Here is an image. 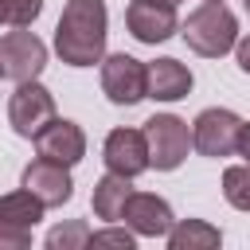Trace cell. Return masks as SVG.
<instances>
[{
	"label": "cell",
	"instance_id": "1",
	"mask_svg": "<svg viewBox=\"0 0 250 250\" xmlns=\"http://www.w3.org/2000/svg\"><path fill=\"white\" fill-rule=\"evenodd\" d=\"M109 12L105 0H66L55 23V55L66 66H94L105 59Z\"/></svg>",
	"mask_w": 250,
	"mask_h": 250
},
{
	"label": "cell",
	"instance_id": "2",
	"mask_svg": "<svg viewBox=\"0 0 250 250\" xmlns=\"http://www.w3.org/2000/svg\"><path fill=\"white\" fill-rule=\"evenodd\" d=\"M180 35L195 55L223 59L238 43V20L223 0H203L195 12H188V20L180 23Z\"/></svg>",
	"mask_w": 250,
	"mask_h": 250
},
{
	"label": "cell",
	"instance_id": "3",
	"mask_svg": "<svg viewBox=\"0 0 250 250\" xmlns=\"http://www.w3.org/2000/svg\"><path fill=\"white\" fill-rule=\"evenodd\" d=\"M238 137H242V117L234 109L211 105L191 121V148L207 160H227L238 156Z\"/></svg>",
	"mask_w": 250,
	"mask_h": 250
},
{
	"label": "cell",
	"instance_id": "4",
	"mask_svg": "<svg viewBox=\"0 0 250 250\" xmlns=\"http://www.w3.org/2000/svg\"><path fill=\"white\" fill-rule=\"evenodd\" d=\"M145 141H148V160L156 172H176L188 152H191V129L184 117L176 113H152L145 125Z\"/></svg>",
	"mask_w": 250,
	"mask_h": 250
},
{
	"label": "cell",
	"instance_id": "5",
	"mask_svg": "<svg viewBox=\"0 0 250 250\" xmlns=\"http://www.w3.org/2000/svg\"><path fill=\"white\" fill-rule=\"evenodd\" d=\"M51 121H55V94L39 78L16 82V94L8 98V125L16 129V137L35 141Z\"/></svg>",
	"mask_w": 250,
	"mask_h": 250
},
{
	"label": "cell",
	"instance_id": "6",
	"mask_svg": "<svg viewBox=\"0 0 250 250\" xmlns=\"http://www.w3.org/2000/svg\"><path fill=\"white\" fill-rule=\"evenodd\" d=\"M102 94L113 105H137L148 98V62L113 51L102 59Z\"/></svg>",
	"mask_w": 250,
	"mask_h": 250
},
{
	"label": "cell",
	"instance_id": "7",
	"mask_svg": "<svg viewBox=\"0 0 250 250\" xmlns=\"http://www.w3.org/2000/svg\"><path fill=\"white\" fill-rule=\"evenodd\" d=\"M0 62H4V78L31 82L47 66V43L27 27H12L0 35Z\"/></svg>",
	"mask_w": 250,
	"mask_h": 250
},
{
	"label": "cell",
	"instance_id": "8",
	"mask_svg": "<svg viewBox=\"0 0 250 250\" xmlns=\"http://www.w3.org/2000/svg\"><path fill=\"white\" fill-rule=\"evenodd\" d=\"M125 27L137 43L145 47H156L164 39H172L180 31V20H176V4L168 0H129L125 8Z\"/></svg>",
	"mask_w": 250,
	"mask_h": 250
},
{
	"label": "cell",
	"instance_id": "9",
	"mask_svg": "<svg viewBox=\"0 0 250 250\" xmlns=\"http://www.w3.org/2000/svg\"><path fill=\"white\" fill-rule=\"evenodd\" d=\"M102 160H105V172H117V176H129L137 180L141 172L152 168L148 160V141H145V129H109L105 145H102Z\"/></svg>",
	"mask_w": 250,
	"mask_h": 250
},
{
	"label": "cell",
	"instance_id": "10",
	"mask_svg": "<svg viewBox=\"0 0 250 250\" xmlns=\"http://www.w3.org/2000/svg\"><path fill=\"white\" fill-rule=\"evenodd\" d=\"M20 184H23L31 195H39L43 207H62V203H70V195H74L70 168L59 164V160H47V156H35V160L23 168Z\"/></svg>",
	"mask_w": 250,
	"mask_h": 250
},
{
	"label": "cell",
	"instance_id": "11",
	"mask_svg": "<svg viewBox=\"0 0 250 250\" xmlns=\"http://www.w3.org/2000/svg\"><path fill=\"white\" fill-rule=\"evenodd\" d=\"M121 219H125V227L137 238H168V230L176 223L168 199H160L152 191H133L129 203H125V211H121Z\"/></svg>",
	"mask_w": 250,
	"mask_h": 250
},
{
	"label": "cell",
	"instance_id": "12",
	"mask_svg": "<svg viewBox=\"0 0 250 250\" xmlns=\"http://www.w3.org/2000/svg\"><path fill=\"white\" fill-rule=\"evenodd\" d=\"M35 152L47 156V160H59L66 168H74L82 156H86V133L78 121H66V117H55L39 137H35Z\"/></svg>",
	"mask_w": 250,
	"mask_h": 250
},
{
	"label": "cell",
	"instance_id": "13",
	"mask_svg": "<svg viewBox=\"0 0 250 250\" xmlns=\"http://www.w3.org/2000/svg\"><path fill=\"white\" fill-rule=\"evenodd\" d=\"M195 86V74L180 62V59H152L148 62V98L152 102H180L188 98Z\"/></svg>",
	"mask_w": 250,
	"mask_h": 250
},
{
	"label": "cell",
	"instance_id": "14",
	"mask_svg": "<svg viewBox=\"0 0 250 250\" xmlns=\"http://www.w3.org/2000/svg\"><path fill=\"white\" fill-rule=\"evenodd\" d=\"M129 195H133V184H129V176L105 172V176L94 184V195H90V203H94V215H98L102 223H117V219H121V211H125V203H129Z\"/></svg>",
	"mask_w": 250,
	"mask_h": 250
},
{
	"label": "cell",
	"instance_id": "15",
	"mask_svg": "<svg viewBox=\"0 0 250 250\" xmlns=\"http://www.w3.org/2000/svg\"><path fill=\"white\" fill-rule=\"evenodd\" d=\"M223 230L207 219H176L168 230V250H215Z\"/></svg>",
	"mask_w": 250,
	"mask_h": 250
},
{
	"label": "cell",
	"instance_id": "16",
	"mask_svg": "<svg viewBox=\"0 0 250 250\" xmlns=\"http://www.w3.org/2000/svg\"><path fill=\"white\" fill-rule=\"evenodd\" d=\"M43 199L39 195H31L23 184L16 188V191H8V195H0V219H8V223H20V227H35L39 219H43Z\"/></svg>",
	"mask_w": 250,
	"mask_h": 250
},
{
	"label": "cell",
	"instance_id": "17",
	"mask_svg": "<svg viewBox=\"0 0 250 250\" xmlns=\"http://www.w3.org/2000/svg\"><path fill=\"white\" fill-rule=\"evenodd\" d=\"M223 199L234 211H250V164H230L223 168Z\"/></svg>",
	"mask_w": 250,
	"mask_h": 250
},
{
	"label": "cell",
	"instance_id": "18",
	"mask_svg": "<svg viewBox=\"0 0 250 250\" xmlns=\"http://www.w3.org/2000/svg\"><path fill=\"white\" fill-rule=\"evenodd\" d=\"M82 246H90V227L82 219H70L47 230V250H82Z\"/></svg>",
	"mask_w": 250,
	"mask_h": 250
},
{
	"label": "cell",
	"instance_id": "19",
	"mask_svg": "<svg viewBox=\"0 0 250 250\" xmlns=\"http://www.w3.org/2000/svg\"><path fill=\"white\" fill-rule=\"evenodd\" d=\"M43 12V0H0V23L8 27H31Z\"/></svg>",
	"mask_w": 250,
	"mask_h": 250
},
{
	"label": "cell",
	"instance_id": "20",
	"mask_svg": "<svg viewBox=\"0 0 250 250\" xmlns=\"http://www.w3.org/2000/svg\"><path fill=\"white\" fill-rule=\"evenodd\" d=\"M90 246H121V250H133L137 246V234L129 227H105V230H90Z\"/></svg>",
	"mask_w": 250,
	"mask_h": 250
},
{
	"label": "cell",
	"instance_id": "21",
	"mask_svg": "<svg viewBox=\"0 0 250 250\" xmlns=\"http://www.w3.org/2000/svg\"><path fill=\"white\" fill-rule=\"evenodd\" d=\"M27 246H31V227L0 219V250H27Z\"/></svg>",
	"mask_w": 250,
	"mask_h": 250
},
{
	"label": "cell",
	"instance_id": "22",
	"mask_svg": "<svg viewBox=\"0 0 250 250\" xmlns=\"http://www.w3.org/2000/svg\"><path fill=\"white\" fill-rule=\"evenodd\" d=\"M234 59H238V70H242V74H250V35L234 43Z\"/></svg>",
	"mask_w": 250,
	"mask_h": 250
},
{
	"label": "cell",
	"instance_id": "23",
	"mask_svg": "<svg viewBox=\"0 0 250 250\" xmlns=\"http://www.w3.org/2000/svg\"><path fill=\"white\" fill-rule=\"evenodd\" d=\"M238 156L250 164V121H242V137H238Z\"/></svg>",
	"mask_w": 250,
	"mask_h": 250
},
{
	"label": "cell",
	"instance_id": "24",
	"mask_svg": "<svg viewBox=\"0 0 250 250\" xmlns=\"http://www.w3.org/2000/svg\"><path fill=\"white\" fill-rule=\"evenodd\" d=\"M242 8H246V12H250V0H242Z\"/></svg>",
	"mask_w": 250,
	"mask_h": 250
},
{
	"label": "cell",
	"instance_id": "25",
	"mask_svg": "<svg viewBox=\"0 0 250 250\" xmlns=\"http://www.w3.org/2000/svg\"><path fill=\"white\" fill-rule=\"evenodd\" d=\"M0 78H4V62H0Z\"/></svg>",
	"mask_w": 250,
	"mask_h": 250
},
{
	"label": "cell",
	"instance_id": "26",
	"mask_svg": "<svg viewBox=\"0 0 250 250\" xmlns=\"http://www.w3.org/2000/svg\"><path fill=\"white\" fill-rule=\"evenodd\" d=\"M168 4H180V0H168Z\"/></svg>",
	"mask_w": 250,
	"mask_h": 250
}]
</instances>
